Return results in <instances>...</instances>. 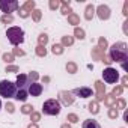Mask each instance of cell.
I'll use <instances>...</instances> for the list:
<instances>
[{
    "mask_svg": "<svg viewBox=\"0 0 128 128\" xmlns=\"http://www.w3.org/2000/svg\"><path fill=\"white\" fill-rule=\"evenodd\" d=\"M110 59L113 62H120L122 66L125 70V60L128 59V48H126V44L125 42H116L110 47Z\"/></svg>",
    "mask_w": 128,
    "mask_h": 128,
    "instance_id": "cell-1",
    "label": "cell"
},
{
    "mask_svg": "<svg viewBox=\"0 0 128 128\" xmlns=\"http://www.w3.org/2000/svg\"><path fill=\"white\" fill-rule=\"evenodd\" d=\"M6 36H8V41L12 44V45H20L24 42V30L21 27H9L6 30Z\"/></svg>",
    "mask_w": 128,
    "mask_h": 128,
    "instance_id": "cell-2",
    "label": "cell"
},
{
    "mask_svg": "<svg viewBox=\"0 0 128 128\" xmlns=\"http://www.w3.org/2000/svg\"><path fill=\"white\" fill-rule=\"evenodd\" d=\"M60 110H62V106H60V102H59L57 100H54V98L47 100V101L44 102V106H42L44 114H48V116H57V114L60 113Z\"/></svg>",
    "mask_w": 128,
    "mask_h": 128,
    "instance_id": "cell-3",
    "label": "cell"
},
{
    "mask_svg": "<svg viewBox=\"0 0 128 128\" xmlns=\"http://www.w3.org/2000/svg\"><path fill=\"white\" fill-rule=\"evenodd\" d=\"M17 94V86L15 83L9 80H2L0 82V96L3 98H14Z\"/></svg>",
    "mask_w": 128,
    "mask_h": 128,
    "instance_id": "cell-4",
    "label": "cell"
},
{
    "mask_svg": "<svg viewBox=\"0 0 128 128\" xmlns=\"http://www.w3.org/2000/svg\"><path fill=\"white\" fill-rule=\"evenodd\" d=\"M102 80H104L106 83H108V84H114V83L119 80V72H118L114 68L108 66V68H106V70L102 71Z\"/></svg>",
    "mask_w": 128,
    "mask_h": 128,
    "instance_id": "cell-5",
    "label": "cell"
},
{
    "mask_svg": "<svg viewBox=\"0 0 128 128\" xmlns=\"http://www.w3.org/2000/svg\"><path fill=\"white\" fill-rule=\"evenodd\" d=\"M20 6V3L17 2V0H0V9H2L3 12H14L17 11Z\"/></svg>",
    "mask_w": 128,
    "mask_h": 128,
    "instance_id": "cell-6",
    "label": "cell"
},
{
    "mask_svg": "<svg viewBox=\"0 0 128 128\" xmlns=\"http://www.w3.org/2000/svg\"><path fill=\"white\" fill-rule=\"evenodd\" d=\"M72 94L77 95V96H80V98H89V96L94 95V90L90 88H77V89L72 90Z\"/></svg>",
    "mask_w": 128,
    "mask_h": 128,
    "instance_id": "cell-7",
    "label": "cell"
},
{
    "mask_svg": "<svg viewBox=\"0 0 128 128\" xmlns=\"http://www.w3.org/2000/svg\"><path fill=\"white\" fill-rule=\"evenodd\" d=\"M27 94L32 95V96H39L42 94V84H39V83H30L29 88H27Z\"/></svg>",
    "mask_w": 128,
    "mask_h": 128,
    "instance_id": "cell-8",
    "label": "cell"
},
{
    "mask_svg": "<svg viewBox=\"0 0 128 128\" xmlns=\"http://www.w3.org/2000/svg\"><path fill=\"white\" fill-rule=\"evenodd\" d=\"M30 83H32V82H29V77H27V76H18L15 86H17V89H26V90H27V88H29Z\"/></svg>",
    "mask_w": 128,
    "mask_h": 128,
    "instance_id": "cell-9",
    "label": "cell"
},
{
    "mask_svg": "<svg viewBox=\"0 0 128 128\" xmlns=\"http://www.w3.org/2000/svg\"><path fill=\"white\" fill-rule=\"evenodd\" d=\"M82 128H101V125L95 119H86V120H83Z\"/></svg>",
    "mask_w": 128,
    "mask_h": 128,
    "instance_id": "cell-10",
    "label": "cell"
},
{
    "mask_svg": "<svg viewBox=\"0 0 128 128\" xmlns=\"http://www.w3.org/2000/svg\"><path fill=\"white\" fill-rule=\"evenodd\" d=\"M27 96H29V94H27L26 89H17V94H15L14 98H15L17 101H26Z\"/></svg>",
    "mask_w": 128,
    "mask_h": 128,
    "instance_id": "cell-11",
    "label": "cell"
},
{
    "mask_svg": "<svg viewBox=\"0 0 128 128\" xmlns=\"http://www.w3.org/2000/svg\"><path fill=\"white\" fill-rule=\"evenodd\" d=\"M108 15H110V9L107 6H101L100 8V17L101 18H108Z\"/></svg>",
    "mask_w": 128,
    "mask_h": 128,
    "instance_id": "cell-12",
    "label": "cell"
},
{
    "mask_svg": "<svg viewBox=\"0 0 128 128\" xmlns=\"http://www.w3.org/2000/svg\"><path fill=\"white\" fill-rule=\"evenodd\" d=\"M0 110H2V101H0Z\"/></svg>",
    "mask_w": 128,
    "mask_h": 128,
    "instance_id": "cell-13",
    "label": "cell"
}]
</instances>
